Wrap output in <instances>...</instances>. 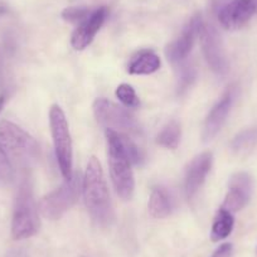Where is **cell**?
Returning a JSON list of instances; mask_svg holds the SVG:
<instances>
[{
    "label": "cell",
    "instance_id": "obj_25",
    "mask_svg": "<svg viewBox=\"0 0 257 257\" xmlns=\"http://www.w3.org/2000/svg\"><path fill=\"white\" fill-rule=\"evenodd\" d=\"M3 77V56H2V51H0V81Z\"/></svg>",
    "mask_w": 257,
    "mask_h": 257
},
{
    "label": "cell",
    "instance_id": "obj_3",
    "mask_svg": "<svg viewBox=\"0 0 257 257\" xmlns=\"http://www.w3.org/2000/svg\"><path fill=\"white\" fill-rule=\"evenodd\" d=\"M107 154L110 174L116 192L122 199L127 201L133 197L135 188L134 174L132 170V160L126 154L120 133L107 128Z\"/></svg>",
    "mask_w": 257,
    "mask_h": 257
},
{
    "label": "cell",
    "instance_id": "obj_23",
    "mask_svg": "<svg viewBox=\"0 0 257 257\" xmlns=\"http://www.w3.org/2000/svg\"><path fill=\"white\" fill-rule=\"evenodd\" d=\"M13 167L3 153V150L0 149V183H9L13 179Z\"/></svg>",
    "mask_w": 257,
    "mask_h": 257
},
{
    "label": "cell",
    "instance_id": "obj_1",
    "mask_svg": "<svg viewBox=\"0 0 257 257\" xmlns=\"http://www.w3.org/2000/svg\"><path fill=\"white\" fill-rule=\"evenodd\" d=\"M82 192L86 208L97 226L105 227L113 218L110 193L101 163L92 157L88 160L82 182Z\"/></svg>",
    "mask_w": 257,
    "mask_h": 257
},
{
    "label": "cell",
    "instance_id": "obj_13",
    "mask_svg": "<svg viewBox=\"0 0 257 257\" xmlns=\"http://www.w3.org/2000/svg\"><path fill=\"white\" fill-rule=\"evenodd\" d=\"M233 98L234 90L233 87H231L222 96L221 100L213 106V108H212L211 112L207 116L206 121H204L203 133H202V138H203L204 142H211L218 134L224 121H226L227 116H228L232 103H233Z\"/></svg>",
    "mask_w": 257,
    "mask_h": 257
},
{
    "label": "cell",
    "instance_id": "obj_14",
    "mask_svg": "<svg viewBox=\"0 0 257 257\" xmlns=\"http://www.w3.org/2000/svg\"><path fill=\"white\" fill-rule=\"evenodd\" d=\"M212 167V154L211 153H203L192 160L185 173L184 188L185 194L189 199L196 196L199 188L206 180L207 174L209 173Z\"/></svg>",
    "mask_w": 257,
    "mask_h": 257
},
{
    "label": "cell",
    "instance_id": "obj_6",
    "mask_svg": "<svg viewBox=\"0 0 257 257\" xmlns=\"http://www.w3.org/2000/svg\"><path fill=\"white\" fill-rule=\"evenodd\" d=\"M81 193V180L78 175H73L59 188L48 193L39 204L42 214L46 218L56 221L63 216L77 202Z\"/></svg>",
    "mask_w": 257,
    "mask_h": 257
},
{
    "label": "cell",
    "instance_id": "obj_12",
    "mask_svg": "<svg viewBox=\"0 0 257 257\" xmlns=\"http://www.w3.org/2000/svg\"><path fill=\"white\" fill-rule=\"evenodd\" d=\"M107 14L108 9L106 7H100L96 11L91 12L90 16L82 23H80V26L73 32L72 38H71V44L73 48L77 51L85 49L93 41L97 32L103 26L106 18H107Z\"/></svg>",
    "mask_w": 257,
    "mask_h": 257
},
{
    "label": "cell",
    "instance_id": "obj_5",
    "mask_svg": "<svg viewBox=\"0 0 257 257\" xmlns=\"http://www.w3.org/2000/svg\"><path fill=\"white\" fill-rule=\"evenodd\" d=\"M49 125L59 169L64 179H71L73 177L72 140L67 118L58 105H53L49 110Z\"/></svg>",
    "mask_w": 257,
    "mask_h": 257
},
{
    "label": "cell",
    "instance_id": "obj_20",
    "mask_svg": "<svg viewBox=\"0 0 257 257\" xmlns=\"http://www.w3.org/2000/svg\"><path fill=\"white\" fill-rule=\"evenodd\" d=\"M116 97L126 106V107L135 108L140 105L139 97H138L137 92L133 88V86L127 85V83H122L116 88Z\"/></svg>",
    "mask_w": 257,
    "mask_h": 257
},
{
    "label": "cell",
    "instance_id": "obj_15",
    "mask_svg": "<svg viewBox=\"0 0 257 257\" xmlns=\"http://www.w3.org/2000/svg\"><path fill=\"white\" fill-rule=\"evenodd\" d=\"M160 58L153 51H140L133 57L127 71L132 75H152L160 68Z\"/></svg>",
    "mask_w": 257,
    "mask_h": 257
},
{
    "label": "cell",
    "instance_id": "obj_2",
    "mask_svg": "<svg viewBox=\"0 0 257 257\" xmlns=\"http://www.w3.org/2000/svg\"><path fill=\"white\" fill-rule=\"evenodd\" d=\"M0 149L12 167L29 169L39 159L38 143L26 130L11 121L0 122Z\"/></svg>",
    "mask_w": 257,
    "mask_h": 257
},
{
    "label": "cell",
    "instance_id": "obj_19",
    "mask_svg": "<svg viewBox=\"0 0 257 257\" xmlns=\"http://www.w3.org/2000/svg\"><path fill=\"white\" fill-rule=\"evenodd\" d=\"M257 144V127L247 128L239 133L232 140V149L237 153L247 152Z\"/></svg>",
    "mask_w": 257,
    "mask_h": 257
},
{
    "label": "cell",
    "instance_id": "obj_9",
    "mask_svg": "<svg viewBox=\"0 0 257 257\" xmlns=\"http://www.w3.org/2000/svg\"><path fill=\"white\" fill-rule=\"evenodd\" d=\"M202 26H203L202 17L197 14L188 22L179 38L168 44L167 49H165V54H167L168 59L172 63L179 64L183 61H185V58L189 56L190 51H192L196 38L201 33Z\"/></svg>",
    "mask_w": 257,
    "mask_h": 257
},
{
    "label": "cell",
    "instance_id": "obj_16",
    "mask_svg": "<svg viewBox=\"0 0 257 257\" xmlns=\"http://www.w3.org/2000/svg\"><path fill=\"white\" fill-rule=\"evenodd\" d=\"M233 214L222 207V208L217 212L216 217H214L213 224H212V239H213L214 242H217L221 241V239L227 238V237L231 234L232 229H233Z\"/></svg>",
    "mask_w": 257,
    "mask_h": 257
},
{
    "label": "cell",
    "instance_id": "obj_27",
    "mask_svg": "<svg viewBox=\"0 0 257 257\" xmlns=\"http://www.w3.org/2000/svg\"><path fill=\"white\" fill-rule=\"evenodd\" d=\"M256 2H257V0H256Z\"/></svg>",
    "mask_w": 257,
    "mask_h": 257
},
{
    "label": "cell",
    "instance_id": "obj_17",
    "mask_svg": "<svg viewBox=\"0 0 257 257\" xmlns=\"http://www.w3.org/2000/svg\"><path fill=\"white\" fill-rule=\"evenodd\" d=\"M150 214L155 218H165L172 211V203L168 193L163 188H155L149 199Z\"/></svg>",
    "mask_w": 257,
    "mask_h": 257
},
{
    "label": "cell",
    "instance_id": "obj_8",
    "mask_svg": "<svg viewBox=\"0 0 257 257\" xmlns=\"http://www.w3.org/2000/svg\"><path fill=\"white\" fill-rule=\"evenodd\" d=\"M199 37H201L204 57H206V61L209 64L211 70L217 75H224L227 72V59L223 46H222L221 37H219L217 29L211 24L203 22Z\"/></svg>",
    "mask_w": 257,
    "mask_h": 257
},
{
    "label": "cell",
    "instance_id": "obj_7",
    "mask_svg": "<svg viewBox=\"0 0 257 257\" xmlns=\"http://www.w3.org/2000/svg\"><path fill=\"white\" fill-rule=\"evenodd\" d=\"M93 113L98 123L106 128L123 133H137L139 130L137 120L132 113L106 98H97L93 102Z\"/></svg>",
    "mask_w": 257,
    "mask_h": 257
},
{
    "label": "cell",
    "instance_id": "obj_26",
    "mask_svg": "<svg viewBox=\"0 0 257 257\" xmlns=\"http://www.w3.org/2000/svg\"><path fill=\"white\" fill-rule=\"evenodd\" d=\"M4 103H6V97H4V96H0V112L3 110Z\"/></svg>",
    "mask_w": 257,
    "mask_h": 257
},
{
    "label": "cell",
    "instance_id": "obj_10",
    "mask_svg": "<svg viewBox=\"0 0 257 257\" xmlns=\"http://www.w3.org/2000/svg\"><path fill=\"white\" fill-rule=\"evenodd\" d=\"M256 12V0H232L221 8L218 21L224 29L236 31L246 26Z\"/></svg>",
    "mask_w": 257,
    "mask_h": 257
},
{
    "label": "cell",
    "instance_id": "obj_21",
    "mask_svg": "<svg viewBox=\"0 0 257 257\" xmlns=\"http://www.w3.org/2000/svg\"><path fill=\"white\" fill-rule=\"evenodd\" d=\"M90 14V9L86 7H70L62 12V18L70 23H82Z\"/></svg>",
    "mask_w": 257,
    "mask_h": 257
},
{
    "label": "cell",
    "instance_id": "obj_18",
    "mask_svg": "<svg viewBox=\"0 0 257 257\" xmlns=\"http://www.w3.org/2000/svg\"><path fill=\"white\" fill-rule=\"evenodd\" d=\"M158 144L167 149H177L180 142V126L179 123L172 121L163 128L158 135Z\"/></svg>",
    "mask_w": 257,
    "mask_h": 257
},
{
    "label": "cell",
    "instance_id": "obj_24",
    "mask_svg": "<svg viewBox=\"0 0 257 257\" xmlns=\"http://www.w3.org/2000/svg\"><path fill=\"white\" fill-rule=\"evenodd\" d=\"M232 251L233 247L231 243H223L213 252L211 257H232Z\"/></svg>",
    "mask_w": 257,
    "mask_h": 257
},
{
    "label": "cell",
    "instance_id": "obj_22",
    "mask_svg": "<svg viewBox=\"0 0 257 257\" xmlns=\"http://www.w3.org/2000/svg\"><path fill=\"white\" fill-rule=\"evenodd\" d=\"M196 78V71L190 66H184L182 70V73L179 76V81H178V92L183 93L185 90L189 88L193 81Z\"/></svg>",
    "mask_w": 257,
    "mask_h": 257
},
{
    "label": "cell",
    "instance_id": "obj_4",
    "mask_svg": "<svg viewBox=\"0 0 257 257\" xmlns=\"http://www.w3.org/2000/svg\"><path fill=\"white\" fill-rule=\"evenodd\" d=\"M39 229V218L34 202L33 190L28 180L22 183L14 204L12 236L14 239H26L34 236Z\"/></svg>",
    "mask_w": 257,
    "mask_h": 257
},
{
    "label": "cell",
    "instance_id": "obj_11",
    "mask_svg": "<svg viewBox=\"0 0 257 257\" xmlns=\"http://www.w3.org/2000/svg\"><path fill=\"white\" fill-rule=\"evenodd\" d=\"M252 187H253L252 178L247 173L239 172L232 175L231 180H229L228 193H227L226 199H224L223 208L231 213L243 208L251 198Z\"/></svg>",
    "mask_w": 257,
    "mask_h": 257
}]
</instances>
